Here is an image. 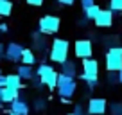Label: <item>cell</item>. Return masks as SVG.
I'll use <instances>...</instances> for the list:
<instances>
[{
  "instance_id": "cell-1",
  "label": "cell",
  "mask_w": 122,
  "mask_h": 115,
  "mask_svg": "<svg viewBox=\"0 0 122 115\" xmlns=\"http://www.w3.org/2000/svg\"><path fill=\"white\" fill-rule=\"evenodd\" d=\"M36 77H40L43 83V86H47L49 90H57V79H59V72H56V68L47 63H41L36 70Z\"/></svg>"
},
{
  "instance_id": "cell-2",
  "label": "cell",
  "mask_w": 122,
  "mask_h": 115,
  "mask_svg": "<svg viewBox=\"0 0 122 115\" xmlns=\"http://www.w3.org/2000/svg\"><path fill=\"white\" fill-rule=\"evenodd\" d=\"M49 58L54 63H59V65L68 61V42L63 40V38H56L52 42V45H50Z\"/></svg>"
},
{
  "instance_id": "cell-3",
  "label": "cell",
  "mask_w": 122,
  "mask_h": 115,
  "mask_svg": "<svg viewBox=\"0 0 122 115\" xmlns=\"http://www.w3.org/2000/svg\"><path fill=\"white\" fill-rule=\"evenodd\" d=\"M77 90V83L72 77H66L63 74H59V79H57V95L59 99H72V95Z\"/></svg>"
},
{
  "instance_id": "cell-4",
  "label": "cell",
  "mask_w": 122,
  "mask_h": 115,
  "mask_svg": "<svg viewBox=\"0 0 122 115\" xmlns=\"http://www.w3.org/2000/svg\"><path fill=\"white\" fill-rule=\"evenodd\" d=\"M106 70L120 72L122 70V47H110L106 52Z\"/></svg>"
},
{
  "instance_id": "cell-5",
  "label": "cell",
  "mask_w": 122,
  "mask_h": 115,
  "mask_svg": "<svg viewBox=\"0 0 122 115\" xmlns=\"http://www.w3.org/2000/svg\"><path fill=\"white\" fill-rule=\"evenodd\" d=\"M59 25H61L59 16L47 15V16H43V18L38 22V32H41L43 36H47V34H54V32L59 31Z\"/></svg>"
},
{
  "instance_id": "cell-6",
  "label": "cell",
  "mask_w": 122,
  "mask_h": 115,
  "mask_svg": "<svg viewBox=\"0 0 122 115\" xmlns=\"http://www.w3.org/2000/svg\"><path fill=\"white\" fill-rule=\"evenodd\" d=\"M81 79H83L84 83L99 81V63H97L93 58L83 61V74H81Z\"/></svg>"
},
{
  "instance_id": "cell-7",
  "label": "cell",
  "mask_w": 122,
  "mask_h": 115,
  "mask_svg": "<svg viewBox=\"0 0 122 115\" xmlns=\"http://www.w3.org/2000/svg\"><path fill=\"white\" fill-rule=\"evenodd\" d=\"M74 54L81 59H90L92 54H93V47H92V42L90 40H77L74 43Z\"/></svg>"
},
{
  "instance_id": "cell-8",
  "label": "cell",
  "mask_w": 122,
  "mask_h": 115,
  "mask_svg": "<svg viewBox=\"0 0 122 115\" xmlns=\"http://www.w3.org/2000/svg\"><path fill=\"white\" fill-rule=\"evenodd\" d=\"M108 110V103L102 97H92L88 101V115H104Z\"/></svg>"
},
{
  "instance_id": "cell-9",
  "label": "cell",
  "mask_w": 122,
  "mask_h": 115,
  "mask_svg": "<svg viewBox=\"0 0 122 115\" xmlns=\"http://www.w3.org/2000/svg\"><path fill=\"white\" fill-rule=\"evenodd\" d=\"M23 47L20 45V43H15V42H11L7 47H5V59L7 61H13V63H16V61H22V56H23Z\"/></svg>"
},
{
  "instance_id": "cell-10",
  "label": "cell",
  "mask_w": 122,
  "mask_h": 115,
  "mask_svg": "<svg viewBox=\"0 0 122 115\" xmlns=\"http://www.w3.org/2000/svg\"><path fill=\"white\" fill-rule=\"evenodd\" d=\"M29 111H30V108H29L27 99L23 95H20L18 99L11 104V111H9V115H29Z\"/></svg>"
},
{
  "instance_id": "cell-11",
  "label": "cell",
  "mask_w": 122,
  "mask_h": 115,
  "mask_svg": "<svg viewBox=\"0 0 122 115\" xmlns=\"http://www.w3.org/2000/svg\"><path fill=\"white\" fill-rule=\"evenodd\" d=\"M20 95H22V94H20V90H16V88H9V86H5V88L0 90V101L5 103V104H13Z\"/></svg>"
},
{
  "instance_id": "cell-12",
  "label": "cell",
  "mask_w": 122,
  "mask_h": 115,
  "mask_svg": "<svg viewBox=\"0 0 122 115\" xmlns=\"http://www.w3.org/2000/svg\"><path fill=\"white\" fill-rule=\"evenodd\" d=\"M113 15L115 13L111 11V9H102L101 15L95 18V25L97 27H110L111 23H113Z\"/></svg>"
},
{
  "instance_id": "cell-13",
  "label": "cell",
  "mask_w": 122,
  "mask_h": 115,
  "mask_svg": "<svg viewBox=\"0 0 122 115\" xmlns=\"http://www.w3.org/2000/svg\"><path fill=\"white\" fill-rule=\"evenodd\" d=\"M16 74L22 77V81H32L36 77V72L32 70V67H29V65H20Z\"/></svg>"
},
{
  "instance_id": "cell-14",
  "label": "cell",
  "mask_w": 122,
  "mask_h": 115,
  "mask_svg": "<svg viewBox=\"0 0 122 115\" xmlns=\"http://www.w3.org/2000/svg\"><path fill=\"white\" fill-rule=\"evenodd\" d=\"M59 74H63V76H66V77H76V74H77V68H76V61H72V59H68V61H65L63 65H61V72Z\"/></svg>"
},
{
  "instance_id": "cell-15",
  "label": "cell",
  "mask_w": 122,
  "mask_h": 115,
  "mask_svg": "<svg viewBox=\"0 0 122 115\" xmlns=\"http://www.w3.org/2000/svg\"><path fill=\"white\" fill-rule=\"evenodd\" d=\"M32 42H34V49L38 50V52H45L47 50V38L41 34V32H34L32 34Z\"/></svg>"
},
{
  "instance_id": "cell-16",
  "label": "cell",
  "mask_w": 122,
  "mask_h": 115,
  "mask_svg": "<svg viewBox=\"0 0 122 115\" xmlns=\"http://www.w3.org/2000/svg\"><path fill=\"white\" fill-rule=\"evenodd\" d=\"M7 77V86L9 88H16V90H22L23 84H22V77L18 76V74H9Z\"/></svg>"
},
{
  "instance_id": "cell-17",
  "label": "cell",
  "mask_w": 122,
  "mask_h": 115,
  "mask_svg": "<svg viewBox=\"0 0 122 115\" xmlns=\"http://www.w3.org/2000/svg\"><path fill=\"white\" fill-rule=\"evenodd\" d=\"M36 63V56H34V52L30 49H25L23 50V56H22V65H29V67H32Z\"/></svg>"
},
{
  "instance_id": "cell-18",
  "label": "cell",
  "mask_w": 122,
  "mask_h": 115,
  "mask_svg": "<svg viewBox=\"0 0 122 115\" xmlns=\"http://www.w3.org/2000/svg\"><path fill=\"white\" fill-rule=\"evenodd\" d=\"M13 11L11 0H0V16H9Z\"/></svg>"
},
{
  "instance_id": "cell-19",
  "label": "cell",
  "mask_w": 122,
  "mask_h": 115,
  "mask_svg": "<svg viewBox=\"0 0 122 115\" xmlns=\"http://www.w3.org/2000/svg\"><path fill=\"white\" fill-rule=\"evenodd\" d=\"M101 11H102V9H101L99 5H92L90 9H86V11H84V16H86L88 20H93V22H95V18L101 15Z\"/></svg>"
},
{
  "instance_id": "cell-20",
  "label": "cell",
  "mask_w": 122,
  "mask_h": 115,
  "mask_svg": "<svg viewBox=\"0 0 122 115\" xmlns=\"http://www.w3.org/2000/svg\"><path fill=\"white\" fill-rule=\"evenodd\" d=\"M110 9L117 15V13H122V0H110Z\"/></svg>"
},
{
  "instance_id": "cell-21",
  "label": "cell",
  "mask_w": 122,
  "mask_h": 115,
  "mask_svg": "<svg viewBox=\"0 0 122 115\" xmlns=\"http://www.w3.org/2000/svg\"><path fill=\"white\" fill-rule=\"evenodd\" d=\"M34 108H36V110H38V111L45 110V108H47V101L43 99V97H38V99L34 101Z\"/></svg>"
},
{
  "instance_id": "cell-22",
  "label": "cell",
  "mask_w": 122,
  "mask_h": 115,
  "mask_svg": "<svg viewBox=\"0 0 122 115\" xmlns=\"http://www.w3.org/2000/svg\"><path fill=\"white\" fill-rule=\"evenodd\" d=\"M110 113L111 115H122V104H111L110 106Z\"/></svg>"
},
{
  "instance_id": "cell-23",
  "label": "cell",
  "mask_w": 122,
  "mask_h": 115,
  "mask_svg": "<svg viewBox=\"0 0 122 115\" xmlns=\"http://www.w3.org/2000/svg\"><path fill=\"white\" fill-rule=\"evenodd\" d=\"M108 83L118 84V72H108Z\"/></svg>"
},
{
  "instance_id": "cell-24",
  "label": "cell",
  "mask_w": 122,
  "mask_h": 115,
  "mask_svg": "<svg viewBox=\"0 0 122 115\" xmlns=\"http://www.w3.org/2000/svg\"><path fill=\"white\" fill-rule=\"evenodd\" d=\"M68 115H86V111H84V108L81 106V104H76L74 111H72V113H68Z\"/></svg>"
},
{
  "instance_id": "cell-25",
  "label": "cell",
  "mask_w": 122,
  "mask_h": 115,
  "mask_svg": "<svg viewBox=\"0 0 122 115\" xmlns=\"http://www.w3.org/2000/svg\"><path fill=\"white\" fill-rule=\"evenodd\" d=\"M81 5H83V9L86 11V9L92 7V5H95V2H93V0H81Z\"/></svg>"
},
{
  "instance_id": "cell-26",
  "label": "cell",
  "mask_w": 122,
  "mask_h": 115,
  "mask_svg": "<svg viewBox=\"0 0 122 115\" xmlns=\"http://www.w3.org/2000/svg\"><path fill=\"white\" fill-rule=\"evenodd\" d=\"M5 86H7V77H5V76H0V90L5 88Z\"/></svg>"
},
{
  "instance_id": "cell-27",
  "label": "cell",
  "mask_w": 122,
  "mask_h": 115,
  "mask_svg": "<svg viewBox=\"0 0 122 115\" xmlns=\"http://www.w3.org/2000/svg\"><path fill=\"white\" fill-rule=\"evenodd\" d=\"M59 2V5H72L76 0H57Z\"/></svg>"
},
{
  "instance_id": "cell-28",
  "label": "cell",
  "mask_w": 122,
  "mask_h": 115,
  "mask_svg": "<svg viewBox=\"0 0 122 115\" xmlns=\"http://www.w3.org/2000/svg\"><path fill=\"white\" fill-rule=\"evenodd\" d=\"M27 4H30V5H43V0H27Z\"/></svg>"
},
{
  "instance_id": "cell-29",
  "label": "cell",
  "mask_w": 122,
  "mask_h": 115,
  "mask_svg": "<svg viewBox=\"0 0 122 115\" xmlns=\"http://www.w3.org/2000/svg\"><path fill=\"white\" fill-rule=\"evenodd\" d=\"M7 23H0V32H7Z\"/></svg>"
},
{
  "instance_id": "cell-30",
  "label": "cell",
  "mask_w": 122,
  "mask_h": 115,
  "mask_svg": "<svg viewBox=\"0 0 122 115\" xmlns=\"http://www.w3.org/2000/svg\"><path fill=\"white\" fill-rule=\"evenodd\" d=\"M88 22H90V20H88L86 16H84V18H81V20H79V22H77V23H79V25H86Z\"/></svg>"
},
{
  "instance_id": "cell-31",
  "label": "cell",
  "mask_w": 122,
  "mask_h": 115,
  "mask_svg": "<svg viewBox=\"0 0 122 115\" xmlns=\"http://www.w3.org/2000/svg\"><path fill=\"white\" fill-rule=\"evenodd\" d=\"M4 56H5V47L0 43V58H4Z\"/></svg>"
},
{
  "instance_id": "cell-32",
  "label": "cell",
  "mask_w": 122,
  "mask_h": 115,
  "mask_svg": "<svg viewBox=\"0 0 122 115\" xmlns=\"http://www.w3.org/2000/svg\"><path fill=\"white\" fill-rule=\"evenodd\" d=\"M118 84H122V70L118 72Z\"/></svg>"
},
{
  "instance_id": "cell-33",
  "label": "cell",
  "mask_w": 122,
  "mask_h": 115,
  "mask_svg": "<svg viewBox=\"0 0 122 115\" xmlns=\"http://www.w3.org/2000/svg\"><path fill=\"white\" fill-rule=\"evenodd\" d=\"M2 104H4V103H2V101H0V108H2Z\"/></svg>"
},
{
  "instance_id": "cell-34",
  "label": "cell",
  "mask_w": 122,
  "mask_h": 115,
  "mask_svg": "<svg viewBox=\"0 0 122 115\" xmlns=\"http://www.w3.org/2000/svg\"><path fill=\"white\" fill-rule=\"evenodd\" d=\"M0 76H2V70H0Z\"/></svg>"
},
{
  "instance_id": "cell-35",
  "label": "cell",
  "mask_w": 122,
  "mask_h": 115,
  "mask_svg": "<svg viewBox=\"0 0 122 115\" xmlns=\"http://www.w3.org/2000/svg\"><path fill=\"white\" fill-rule=\"evenodd\" d=\"M7 115H9V113H7Z\"/></svg>"
}]
</instances>
